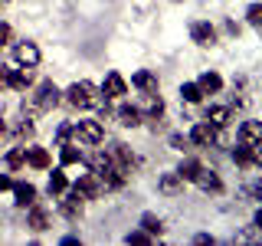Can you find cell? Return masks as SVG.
<instances>
[{
  "label": "cell",
  "instance_id": "obj_1",
  "mask_svg": "<svg viewBox=\"0 0 262 246\" xmlns=\"http://www.w3.org/2000/svg\"><path fill=\"white\" fill-rule=\"evenodd\" d=\"M62 95H66V102L76 105V109H102V105L108 102V95H105L98 86H92V82H85V79H82V82H72Z\"/></svg>",
  "mask_w": 262,
  "mask_h": 246
},
{
  "label": "cell",
  "instance_id": "obj_2",
  "mask_svg": "<svg viewBox=\"0 0 262 246\" xmlns=\"http://www.w3.org/2000/svg\"><path fill=\"white\" fill-rule=\"evenodd\" d=\"M59 98H62V92L53 82H39L36 95H33V112H53L56 105H59Z\"/></svg>",
  "mask_w": 262,
  "mask_h": 246
},
{
  "label": "cell",
  "instance_id": "obj_3",
  "mask_svg": "<svg viewBox=\"0 0 262 246\" xmlns=\"http://www.w3.org/2000/svg\"><path fill=\"white\" fill-rule=\"evenodd\" d=\"M72 135H76L79 141H85V145H98L105 138V131H102V121L89 118V121H79V125L72 128Z\"/></svg>",
  "mask_w": 262,
  "mask_h": 246
},
{
  "label": "cell",
  "instance_id": "obj_4",
  "mask_svg": "<svg viewBox=\"0 0 262 246\" xmlns=\"http://www.w3.org/2000/svg\"><path fill=\"white\" fill-rule=\"evenodd\" d=\"M193 184L200 187V191H207V194H220V191H223V180H220L216 171H210V168H200V171H196Z\"/></svg>",
  "mask_w": 262,
  "mask_h": 246
},
{
  "label": "cell",
  "instance_id": "obj_5",
  "mask_svg": "<svg viewBox=\"0 0 262 246\" xmlns=\"http://www.w3.org/2000/svg\"><path fill=\"white\" fill-rule=\"evenodd\" d=\"M190 39H193L196 46H213V43H216V30H213L210 23L196 20L193 27H190Z\"/></svg>",
  "mask_w": 262,
  "mask_h": 246
},
{
  "label": "cell",
  "instance_id": "obj_6",
  "mask_svg": "<svg viewBox=\"0 0 262 246\" xmlns=\"http://www.w3.org/2000/svg\"><path fill=\"white\" fill-rule=\"evenodd\" d=\"M72 191H76L82 200H92V197L102 191V184H98V177H95V174H82L76 184H72Z\"/></svg>",
  "mask_w": 262,
  "mask_h": 246
},
{
  "label": "cell",
  "instance_id": "obj_7",
  "mask_svg": "<svg viewBox=\"0 0 262 246\" xmlns=\"http://www.w3.org/2000/svg\"><path fill=\"white\" fill-rule=\"evenodd\" d=\"M102 92L108 98H118V95H128V82L121 79V72H108L102 82Z\"/></svg>",
  "mask_w": 262,
  "mask_h": 246
},
{
  "label": "cell",
  "instance_id": "obj_8",
  "mask_svg": "<svg viewBox=\"0 0 262 246\" xmlns=\"http://www.w3.org/2000/svg\"><path fill=\"white\" fill-rule=\"evenodd\" d=\"M13 56H16V63H20V66H36V63H39V46L23 39V43H16Z\"/></svg>",
  "mask_w": 262,
  "mask_h": 246
},
{
  "label": "cell",
  "instance_id": "obj_9",
  "mask_svg": "<svg viewBox=\"0 0 262 246\" xmlns=\"http://www.w3.org/2000/svg\"><path fill=\"white\" fill-rule=\"evenodd\" d=\"M190 141L193 145H213L216 141V128H213L210 121H196L193 131H190Z\"/></svg>",
  "mask_w": 262,
  "mask_h": 246
},
{
  "label": "cell",
  "instance_id": "obj_10",
  "mask_svg": "<svg viewBox=\"0 0 262 246\" xmlns=\"http://www.w3.org/2000/svg\"><path fill=\"white\" fill-rule=\"evenodd\" d=\"M239 141L243 145H262V121H243L239 125Z\"/></svg>",
  "mask_w": 262,
  "mask_h": 246
},
{
  "label": "cell",
  "instance_id": "obj_11",
  "mask_svg": "<svg viewBox=\"0 0 262 246\" xmlns=\"http://www.w3.org/2000/svg\"><path fill=\"white\" fill-rule=\"evenodd\" d=\"M59 210H62V217L66 220H76L79 213H82V197L72 191V194H66L62 200H59Z\"/></svg>",
  "mask_w": 262,
  "mask_h": 246
},
{
  "label": "cell",
  "instance_id": "obj_12",
  "mask_svg": "<svg viewBox=\"0 0 262 246\" xmlns=\"http://www.w3.org/2000/svg\"><path fill=\"white\" fill-rule=\"evenodd\" d=\"M131 86H135V89H141L144 95H151V92H158V76H154V72H147V69H141V72H135Z\"/></svg>",
  "mask_w": 262,
  "mask_h": 246
},
{
  "label": "cell",
  "instance_id": "obj_13",
  "mask_svg": "<svg viewBox=\"0 0 262 246\" xmlns=\"http://www.w3.org/2000/svg\"><path fill=\"white\" fill-rule=\"evenodd\" d=\"M141 121H144L141 109H135V105H121V109H118V125H125V128H138Z\"/></svg>",
  "mask_w": 262,
  "mask_h": 246
},
{
  "label": "cell",
  "instance_id": "obj_14",
  "mask_svg": "<svg viewBox=\"0 0 262 246\" xmlns=\"http://www.w3.org/2000/svg\"><path fill=\"white\" fill-rule=\"evenodd\" d=\"M13 197H16V207H33L36 203V187L33 184H13Z\"/></svg>",
  "mask_w": 262,
  "mask_h": 246
},
{
  "label": "cell",
  "instance_id": "obj_15",
  "mask_svg": "<svg viewBox=\"0 0 262 246\" xmlns=\"http://www.w3.org/2000/svg\"><path fill=\"white\" fill-rule=\"evenodd\" d=\"M27 161H30V168L46 171L49 168V151L46 148H27Z\"/></svg>",
  "mask_w": 262,
  "mask_h": 246
},
{
  "label": "cell",
  "instance_id": "obj_16",
  "mask_svg": "<svg viewBox=\"0 0 262 246\" xmlns=\"http://www.w3.org/2000/svg\"><path fill=\"white\" fill-rule=\"evenodd\" d=\"M207 121L213 128H226L229 125V109L226 105H213V109H207Z\"/></svg>",
  "mask_w": 262,
  "mask_h": 246
},
{
  "label": "cell",
  "instance_id": "obj_17",
  "mask_svg": "<svg viewBox=\"0 0 262 246\" xmlns=\"http://www.w3.org/2000/svg\"><path fill=\"white\" fill-rule=\"evenodd\" d=\"M10 86L13 89H30L33 86V66H23V69H16V72H10Z\"/></svg>",
  "mask_w": 262,
  "mask_h": 246
},
{
  "label": "cell",
  "instance_id": "obj_18",
  "mask_svg": "<svg viewBox=\"0 0 262 246\" xmlns=\"http://www.w3.org/2000/svg\"><path fill=\"white\" fill-rule=\"evenodd\" d=\"M233 161L239 164V168L259 164V161H256V145H243V148H236V151H233Z\"/></svg>",
  "mask_w": 262,
  "mask_h": 246
},
{
  "label": "cell",
  "instance_id": "obj_19",
  "mask_svg": "<svg viewBox=\"0 0 262 246\" xmlns=\"http://www.w3.org/2000/svg\"><path fill=\"white\" fill-rule=\"evenodd\" d=\"M66 187H69V180H66V174L62 171H53V174H49V197H62L66 194Z\"/></svg>",
  "mask_w": 262,
  "mask_h": 246
},
{
  "label": "cell",
  "instance_id": "obj_20",
  "mask_svg": "<svg viewBox=\"0 0 262 246\" xmlns=\"http://www.w3.org/2000/svg\"><path fill=\"white\" fill-rule=\"evenodd\" d=\"M158 187H161V191H164V194H177V191H180V187H184V177H180V174H177V171H167V174H164V177H161V184H158Z\"/></svg>",
  "mask_w": 262,
  "mask_h": 246
},
{
  "label": "cell",
  "instance_id": "obj_21",
  "mask_svg": "<svg viewBox=\"0 0 262 246\" xmlns=\"http://www.w3.org/2000/svg\"><path fill=\"white\" fill-rule=\"evenodd\" d=\"M196 86L203 89V95H207V92H220V89H223V79H220L216 72H203V76H200V82H196Z\"/></svg>",
  "mask_w": 262,
  "mask_h": 246
},
{
  "label": "cell",
  "instance_id": "obj_22",
  "mask_svg": "<svg viewBox=\"0 0 262 246\" xmlns=\"http://www.w3.org/2000/svg\"><path fill=\"white\" fill-rule=\"evenodd\" d=\"M200 168H203L200 161H193V158H184V164L177 168V174L184 177V180H193V177H196V171H200Z\"/></svg>",
  "mask_w": 262,
  "mask_h": 246
},
{
  "label": "cell",
  "instance_id": "obj_23",
  "mask_svg": "<svg viewBox=\"0 0 262 246\" xmlns=\"http://www.w3.org/2000/svg\"><path fill=\"white\" fill-rule=\"evenodd\" d=\"M59 161H62V164H79V161H82V151H79L76 145H62Z\"/></svg>",
  "mask_w": 262,
  "mask_h": 246
},
{
  "label": "cell",
  "instance_id": "obj_24",
  "mask_svg": "<svg viewBox=\"0 0 262 246\" xmlns=\"http://www.w3.org/2000/svg\"><path fill=\"white\" fill-rule=\"evenodd\" d=\"M180 95H184L187 102H200V98H203V89L196 86V82H184V86H180Z\"/></svg>",
  "mask_w": 262,
  "mask_h": 246
},
{
  "label": "cell",
  "instance_id": "obj_25",
  "mask_svg": "<svg viewBox=\"0 0 262 246\" xmlns=\"http://www.w3.org/2000/svg\"><path fill=\"white\" fill-rule=\"evenodd\" d=\"M30 227H33V230H46V227H49V217H46L43 207H33V213H30Z\"/></svg>",
  "mask_w": 262,
  "mask_h": 246
},
{
  "label": "cell",
  "instance_id": "obj_26",
  "mask_svg": "<svg viewBox=\"0 0 262 246\" xmlns=\"http://www.w3.org/2000/svg\"><path fill=\"white\" fill-rule=\"evenodd\" d=\"M141 227H144L151 236H161V230H164V227H161V220L154 217V213H144V217H141Z\"/></svg>",
  "mask_w": 262,
  "mask_h": 246
},
{
  "label": "cell",
  "instance_id": "obj_27",
  "mask_svg": "<svg viewBox=\"0 0 262 246\" xmlns=\"http://www.w3.org/2000/svg\"><path fill=\"white\" fill-rule=\"evenodd\" d=\"M108 158H112V161H118V164H131V154H128V148H125V145H112Z\"/></svg>",
  "mask_w": 262,
  "mask_h": 246
},
{
  "label": "cell",
  "instance_id": "obj_28",
  "mask_svg": "<svg viewBox=\"0 0 262 246\" xmlns=\"http://www.w3.org/2000/svg\"><path fill=\"white\" fill-rule=\"evenodd\" d=\"M23 161H27V148H13V151H7V164H10V168H20Z\"/></svg>",
  "mask_w": 262,
  "mask_h": 246
},
{
  "label": "cell",
  "instance_id": "obj_29",
  "mask_svg": "<svg viewBox=\"0 0 262 246\" xmlns=\"http://www.w3.org/2000/svg\"><path fill=\"white\" fill-rule=\"evenodd\" d=\"M246 20H249L252 27H262V4H252L249 10H246Z\"/></svg>",
  "mask_w": 262,
  "mask_h": 246
},
{
  "label": "cell",
  "instance_id": "obj_30",
  "mask_svg": "<svg viewBox=\"0 0 262 246\" xmlns=\"http://www.w3.org/2000/svg\"><path fill=\"white\" fill-rule=\"evenodd\" d=\"M128 243L144 246V243H151V233H128Z\"/></svg>",
  "mask_w": 262,
  "mask_h": 246
},
{
  "label": "cell",
  "instance_id": "obj_31",
  "mask_svg": "<svg viewBox=\"0 0 262 246\" xmlns=\"http://www.w3.org/2000/svg\"><path fill=\"white\" fill-rule=\"evenodd\" d=\"M187 145H190V138H184V135L170 138V148H177V151H187Z\"/></svg>",
  "mask_w": 262,
  "mask_h": 246
},
{
  "label": "cell",
  "instance_id": "obj_32",
  "mask_svg": "<svg viewBox=\"0 0 262 246\" xmlns=\"http://www.w3.org/2000/svg\"><path fill=\"white\" fill-rule=\"evenodd\" d=\"M7 86H10V69L0 66V89H7Z\"/></svg>",
  "mask_w": 262,
  "mask_h": 246
},
{
  "label": "cell",
  "instance_id": "obj_33",
  "mask_svg": "<svg viewBox=\"0 0 262 246\" xmlns=\"http://www.w3.org/2000/svg\"><path fill=\"white\" fill-rule=\"evenodd\" d=\"M16 135H20V138H33V125H30V121H23V125L16 128Z\"/></svg>",
  "mask_w": 262,
  "mask_h": 246
},
{
  "label": "cell",
  "instance_id": "obj_34",
  "mask_svg": "<svg viewBox=\"0 0 262 246\" xmlns=\"http://www.w3.org/2000/svg\"><path fill=\"white\" fill-rule=\"evenodd\" d=\"M7 39H10V27H7V23H0V49L7 46Z\"/></svg>",
  "mask_w": 262,
  "mask_h": 246
},
{
  "label": "cell",
  "instance_id": "obj_35",
  "mask_svg": "<svg viewBox=\"0 0 262 246\" xmlns=\"http://www.w3.org/2000/svg\"><path fill=\"white\" fill-rule=\"evenodd\" d=\"M56 135H59V141H69V135H72V125H59V131H56Z\"/></svg>",
  "mask_w": 262,
  "mask_h": 246
},
{
  "label": "cell",
  "instance_id": "obj_36",
  "mask_svg": "<svg viewBox=\"0 0 262 246\" xmlns=\"http://www.w3.org/2000/svg\"><path fill=\"white\" fill-rule=\"evenodd\" d=\"M0 191H13V180L7 174H0Z\"/></svg>",
  "mask_w": 262,
  "mask_h": 246
},
{
  "label": "cell",
  "instance_id": "obj_37",
  "mask_svg": "<svg viewBox=\"0 0 262 246\" xmlns=\"http://www.w3.org/2000/svg\"><path fill=\"white\" fill-rule=\"evenodd\" d=\"M256 230H262V207L256 210Z\"/></svg>",
  "mask_w": 262,
  "mask_h": 246
},
{
  "label": "cell",
  "instance_id": "obj_38",
  "mask_svg": "<svg viewBox=\"0 0 262 246\" xmlns=\"http://www.w3.org/2000/svg\"><path fill=\"white\" fill-rule=\"evenodd\" d=\"M256 161H259V164H262V148H256Z\"/></svg>",
  "mask_w": 262,
  "mask_h": 246
},
{
  "label": "cell",
  "instance_id": "obj_39",
  "mask_svg": "<svg viewBox=\"0 0 262 246\" xmlns=\"http://www.w3.org/2000/svg\"><path fill=\"white\" fill-rule=\"evenodd\" d=\"M256 197H262V180H259V184H256Z\"/></svg>",
  "mask_w": 262,
  "mask_h": 246
},
{
  "label": "cell",
  "instance_id": "obj_40",
  "mask_svg": "<svg viewBox=\"0 0 262 246\" xmlns=\"http://www.w3.org/2000/svg\"><path fill=\"white\" fill-rule=\"evenodd\" d=\"M4 131H7V125H4V121H0V135H4Z\"/></svg>",
  "mask_w": 262,
  "mask_h": 246
},
{
  "label": "cell",
  "instance_id": "obj_41",
  "mask_svg": "<svg viewBox=\"0 0 262 246\" xmlns=\"http://www.w3.org/2000/svg\"><path fill=\"white\" fill-rule=\"evenodd\" d=\"M7 4H10V0H0V7H7Z\"/></svg>",
  "mask_w": 262,
  "mask_h": 246
}]
</instances>
